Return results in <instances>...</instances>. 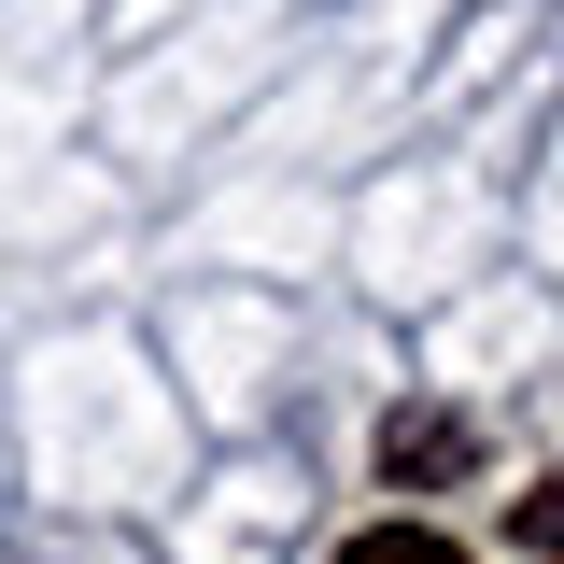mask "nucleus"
<instances>
[{
    "instance_id": "obj_1",
    "label": "nucleus",
    "mask_w": 564,
    "mask_h": 564,
    "mask_svg": "<svg viewBox=\"0 0 564 564\" xmlns=\"http://www.w3.org/2000/svg\"><path fill=\"white\" fill-rule=\"evenodd\" d=\"M466 466H480V423H466V410H395V423H381V480H395V494H452Z\"/></svg>"
},
{
    "instance_id": "obj_3",
    "label": "nucleus",
    "mask_w": 564,
    "mask_h": 564,
    "mask_svg": "<svg viewBox=\"0 0 564 564\" xmlns=\"http://www.w3.org/2000/svg\"><path fill=\"white\" fill-rule=\"evenodd\" d=\"M522 551H551V564H564V480H551V494H522Z\"/></svg>"
},
{
    "instance_id": "obj_2",
    "label": "nucleus",
    "mask_w": 564,
    "mask_h": 564,
    "mask_svg": "<svg viewBox=\"0 0 564 564\" xmlns=\"http://www.w3.org/2000/svg\"><path fill=\"white\" fill-rule=\"evenodd\" d=\"M339 564H466V536H437V522H367V536H339Z\"/></svg>"
}]
</instances>
